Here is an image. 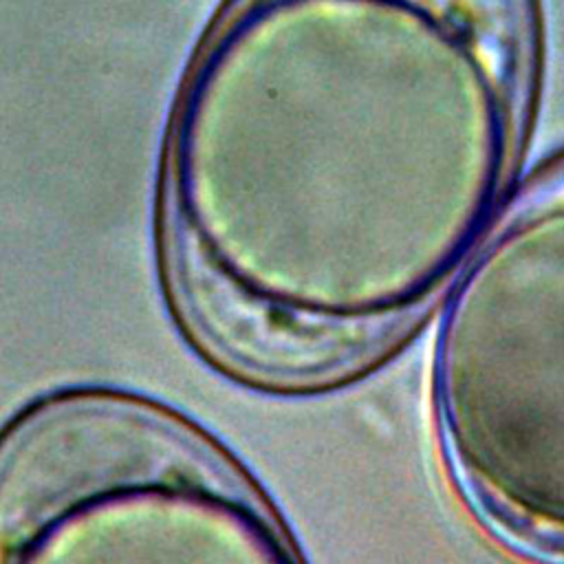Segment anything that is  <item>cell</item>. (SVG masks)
Listing matches in <instances>:
<instances>
[{
	"instance_id": "cell-1",
	"label": "cell",
	"mask_w": 564,
	"mask_h": 564,
	"mask_svg": "<svg viewBox=\"0 0 564 564\" xmlns=\"http://www.w3.org/2000/svg\"><path fill=\"white\" fill-rule=\"evenodd\" d=\"M538 0H234L200 79L207 218L176 247L198 346L337 386L449 291L516 187Z\"/></svg>"
},
{
	"instance_id": "cell-2",
	"label": "cell",
	"mask_w": 564,
	"mask_h": 564,
	"mask_svg": "<svg viewBox=\"0 0 564 564\" xmlns=\"http://www.w3.org/2000/svg\"><path fill=\"white\" fill-rule=\"evenodd\" d=\"M432 399L471 516L507 551L564 564V150L516 183L452 282Z\"/></svg>"
}]
</instances>
